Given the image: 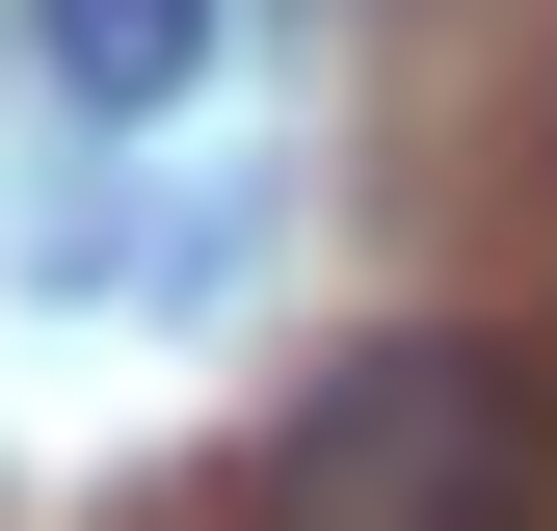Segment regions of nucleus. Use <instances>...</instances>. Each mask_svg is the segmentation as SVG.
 Masks as SVG:
<instances>
[{"label": "nucleus", "instance_id": "1", "mask_svg": "<svg viewBox=\"0 0 557 531\" xmlns=\"http://www.w3.org/2000/svg\"><path fill=\"white\" fill-rule=\"evenodd\" d=\"M265 531H557V346L531 319H372L265 425Z\"/></svg>", "mask_w": 557, "mask_h": 531}, {"label": "nucleus", "instance_id": "2", "mask_svg": "<svg viewBox=\"0 0 557 531\" xmlns=\"http://www.w3.org/2000/svg\"><path fill=\"white\" fill-rule=\"evenodd\" d=\"M27 53H53V107H107V133H160L186 81H213V0H27Z\"/></svg>", "mask_w": 557, "mask_h": 531}]
</instances>
